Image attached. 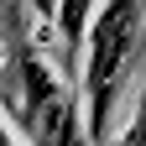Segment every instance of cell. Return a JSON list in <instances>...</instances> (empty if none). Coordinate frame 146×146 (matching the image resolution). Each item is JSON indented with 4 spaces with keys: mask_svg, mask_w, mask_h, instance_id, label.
<instances>
[{
    "mask_svg": "<svg viewBox=\"0 0 146 146\" xmlns=\"http://www.w3.org/2000/svg\"><path fill=\"white\" fill-rule=\"evenodd\" d=\"M141 26H146V0H104V11L89 26L84 68H78V104H84V125L94 146L115 141V104H120L125 73L141 52Z\"/></svg>",
    "mask_w": 146,
    "mask_h": 146,
    "instance_id": "cell-1",
    "label": "cell"
},
{
    "mask_svg": "<svg viewBox=\"0 0 146 146\" xmlns=\"http://www.w3.org/2000/svg\"><path fill=\"white\" fill-rule=\"evenodd\" d=\"M16 125L26 131L31 146H89L84 104L73 99V89L58 78L42 52H21V110Z\"/></svg>",
    "mask_w": 146,
    "mask_h": 146,
    "instance_id": "cell-2",
    "label": "cell"
},
{
    "mask_svg": "<svg viewBox=\"0 0 146 146\" xmlns=\"http://www.w3.org/2000/svg\"><path fill=\"white\" fill-rule=\"evenodd\" d=\"M94 16H99V11H94V0H63V5H58V42H63V63L73 58V52H84Z\"/></svg>",
    "mask_w": 146,
    "mask_h": 146,
    "instance_id": "cell-3",
    "label": "cell"
},
{
    "mask_svg": "<svg viewBox=\"0 0 146 146\" xmlns=\"http://www.w3.org/2000/svg\"><path fill=\"white\" fill-rule=\"evenodd\" d=\"M26 5L42 16V26H52V31H58V5H63V0H26Z\"/></svg>",
    "mask_w": 146,
    "mask_h": 146,
    "instance_id": "cell-4",
    "label": "cell"
},
{
    "mask_svg": "<svg viewBox=\"0 0 146 146\" xmlns=\"http://www.w3.org/2000/svg\"><path fill=\"white\" fill-rule=\"evenodd\" d=\"M0 63H5V52H0Z\"/></svg>",
    "mask_w": 146,
    "mask_h": 146,
    "instance_id": "cell-5",
    "label": "cell"
}]
</instances>
